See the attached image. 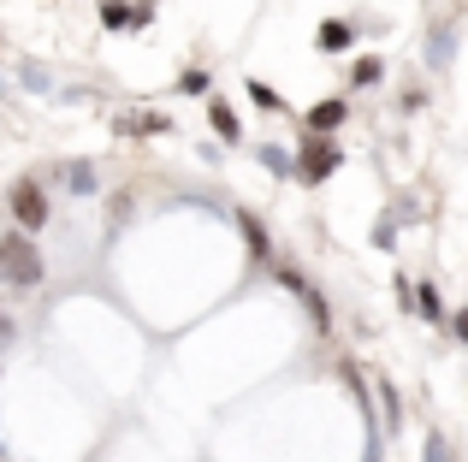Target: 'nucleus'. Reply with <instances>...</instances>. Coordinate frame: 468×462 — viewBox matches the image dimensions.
Listing matches in <instances>:
<instances>
[{"label":"nucleus","mask_w":468,"mask_h":462,"mask_svg":"<svg viewBox=\"0 0 468 462\" xmlns=\"http://www.w3.org/2000/svg\"><path fill=\"white\" fill-rule=\"evenodd\" d=\"M451 332H457V344H468V309L451 314Z\"/></svg>","instance_id":"nucleus-12"},{"label":"nucleus","mask_w":468,"mask_h":462,"mask_svg":"<svg viewBox=\"0 0 468 462\" xmlns=\"http://www.w3.org/2000/svg\"><path fill=\"white\" fill-rule=\"evenodd\" d=\"M421 462H457V451H451V439H445V433H427V451H421Z\"/></svg>","instance_id":"nucleus-9"},{"label":"nucleus","mask_w":468,"mask_h":462,"mask_svg":"<svg viewBox=\"0 0 468 462\" xmlns=\"http://www.w3.org/2000/svg\"><path fill=\"white\" fill-rule=\"evenodd\" d=\"M238 231H243V243H250L255 261H267V255H273V243H267V231H261V220H255V214H238Z\"/></svg>","instance_id":"nucleus-6"},{"label":"nucleus","mask_w":468,"mask_h":462,"mask_svg":"<svg viewBox=\"0 0 468 462\" xmlns=\"http://www.w3.org/2000/svg\"><path fill=\"white\" fill-rule=\"evenodd\" d=\"M350 24H338V18H326V24H320V30H314V42L320 47H326V54H338V47H350Z\"/></svg>","instance_id":"nucleus-7"},{"label":"nucleus","mask_w":468,"mask_h":462,"mask_svg":"<svg viewBox=\"0 0 468 462\" xmlns=\"http://www.w3.org/2000/svg\"><path fill=\"white\" fill-rule=\"evenodd\" d=\"M12 344V320H6V314H0V350H6Z\"/></svg>","instance_id":"nucleus-13"},{"label":"nucleus","mask_w":468,"mask_h":462,"mask_svg":"<svg viewBox=\"0 0 468 462\" xmlns=\"http://www.w3.org/2000/svg\"><path fill=\"white\" fill-rule=\"evenodd\" d=\"M338 161H344L338 137H309V142H303V161H297V173L309 178V184H320V178H332V173H338Z\"/></svg>","instance_id":"nucleus-3"},{"label":"nucleus","mask_w":468,"mask_h":462,"mask_svg":"<svg viewBox=\"0 0 468 462\" xmlns=\"http://www.w3.org/2000/svg\"><path fill=\"white\" fill-rule=\"evenodd\" d=\"M415 309H421L427 320H445V302H439V290H433V285H421V290H415Z\"/></svg>","instance_id":"nucleus-10"},{"label":"nucleus","mask_w":468,"mask_h":462,"mask_svg":"<svg viewBox=\"0 0 468 462\" xmlns=\"http://www.w3.org/2000/svg\"><path fill=\"white\" fill-rule=\"evenodd\" d=\"M261 166L267 173H297V161H291L285 149H261Z\"/></svg>","instance_id":"nucleus-11"},{"label":"nucleus","mask_w":468,"mask_h":462,"mask_svg":"<svg viewBox=\"0 0 468 462\" xmlns=\"http://www.w3.org/2000/svg\"><path fill=\"white\" fill-rule=\"evenodd\" d=\"M6 208H12V220H18V231H42L48 226V190L36 184V178H18Z\"/></svg>","instance_id":"nucleus-2"},{"label":"nucleus","mask_w":468,"mask_h":462,"mask_svg":"<svg viewBox=\"0 0 468 462\" xmlns=\"http://www.w3.org/2000/svg\"><path fill=\"white\" fill-rule=\"evenodd\" d=\"M207 119H214V131H219V137H226V142H243V119L231 113L226 101H207Z\"/></svg>","instance_id":"nucleus-5"},{"label":"nucleus","mask_w":468,"mask_h":462,"mask_svg":"<svg viewBox=\"0 0 468 462\" xmlns=\"http://www.w3.org/2000/svg\"><path fill=\"white\" fill-rule=\"evenodd\" d=\"M344 119H350V107H344L338 95H332V101H314V107H309V131H314V137H332V131H338Z\"/></svg>","instance_id":"nucleus-4"},{"label":"nucleus","mask_w":468,"mask_h":462,"mask_svg":"<svg viewBox=\"0 0 468 462\" xmlns=\"http://www.w3.org/2000/svg\"><path fill=\"white\" fill-rule=\"evenodd\" d=\"M0 278H6L12 290L42 285V249L30 243V231H6V237H0Z\"/></svg>","instance_id":"nucleus-1"},{"label":"nucleus","mask_w":468,"mask_h":462,"mask_svg":"<svg viewBox=\"0 0 468 462\" xmlns=\"http://www.w3.org/2000/svg\"><path fill=\"white\" fill-rule=\"evenodd\" d=\"M101 24H107V30H137V12H131L125 0H107V6H101Z\"/></svg>","instance_id":"nucleus-8"}]
</instances>
